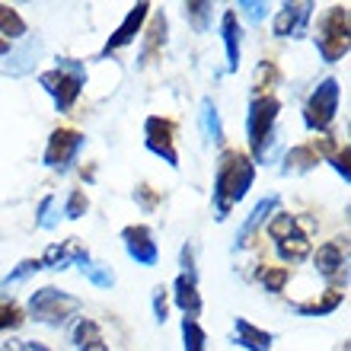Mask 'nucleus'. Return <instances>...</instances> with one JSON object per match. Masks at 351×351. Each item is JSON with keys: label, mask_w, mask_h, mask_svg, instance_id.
<instances>
[{"label": "nucleus", "mask_w": 351, "mask_h": 351, "mask_svg": "<svg viewBox=\"0 0 351 351\" xmlns=\"http://www.w3.org/2000/svg\"><path fill=\"white\" fill-rule=\"evenodd\" d=\"M256 182V163L240 150H227L217 163L214 176V208H217V221H227L233 204H240L246 192Z\"/></svg>", "instance_id": "obj_1"}, {"label": "nucleus", "mask_w": 351, "mask_h": 351, "mask_svg": "<svg viewBox=\"0 0 351 351\" xmlns=\"http://www.w3.org/2000/svg\"><path fill=\"white\" fill-rule=\"evenodd\" d=\"M84 84H86V64L77 61V58H61L58 67L38 74V86L55 99L58 112L74 109V102L80 99V93H84Z\"/></svg>", "instance_id": "obj_2"}, {"label": "nucleus", "mask_w": 351, "mask_h": 351, "mask_svg": "<svg viewBox=\"0 0 351 351\" xmlns=\"http://www.w3.org/2000/svg\"><path fill=\"white\" fill-rule=\"evenodd\" d=\"M278 112H281V102L265 93V96H256L246 112V138H250V147H252V163H265L268 160V147H271V134H275V121H278Z\"/></svg>", "instance_id": "obj_3"}, {"label": "nucleus", "mask_w": 351, "mask_h": 351, "mask_svg": "<svg viewBox=\"0 0 351 351\" xmlns=\"http://www.w3.org/2000/svg\"><path fill=\"white\" fill-rule=\"evenodd\" d=\"M268 237L275 240V250L281 256V262H304L310 252H313V243L306 237L300 227H297V217L294 214H285V211H275L271 214V223H268Z\"/></svg>", "instance_id": "obj_4"}, {"label": "nucleus", "mask_w": 351, "mask_h": 351, "mask_svg": "<svg viewBox=\"0 0 351 351\" xmlns=\"http://www.w3.org/2000/svg\"><path fill=\"white\" fill-rule=\"evenodd\" d=\"M80 310V300L67 291H58V287H38L36 294L29 297V313L36 323L45 326H61L67 323V316H74Z\"/></svg>", "instance_id": "obj_5"}, {"label": "nucleus", "mask_w": 351, "mask_h": 351, "mask_svg": "<svg viewBox=\"0 0 351 351\" xmlns=\"http://www.w3.org/2000/svg\"><path fill=\"white\" fill-rule=\"evenodd\" d=\"M339 93H342V86H339L335 77L319 80V86L310 93V99H306V106H304V125L306 128L310 131H326L329 125H332L335 112H339Z\"/></svg>", "instance_id": "obj_6"}, {"label": "nucleus", "mask_w": 351, "mask_h": 351, "mask_svg": "<svg viewBox=\"0 0 351 351\" xmlns=\"http://www.w3.org/2000/svg\"><path fill=\"white\" fill-rule=\"evenodd\" d=\"M316 48L323 61H342L348 55V7H332L319 23V36H316Z\"/></svg>", "instance_id": "obj_7"}, {"label": "nucleus", "mask_w": 351, "mask_h": 351, "mask_svg": "<svg viewBox=\"0 0 351 351\" xmlns=\"http://www.w3.org/2000/svg\"><path fill=\"white\" fill-rule=\"evenodd\" d=\"M84 144H86V138L80 134V131H74V128H55V131H51V138H48V147H45L42 163H45L48 169L64 173V169H71V163L77 160V154L84 150Z\"/></svg>", "instance_id": "obj_8"}, {"label": "nucleus", "mask_w": 351, "mask_h": 351, "mask_svg": "<svg viewBox=\"0 0 351 351\" xmlns=\"http://www.w3.org/2000/svg\"><path fill=\"white\" fill-rule=\"evenodd\" d=\"M144 147L150 154H157L160 160H167L173 169H179V154H176V125L169 119L150 115L144 121Z\"/></svg>", "instance_id": "obj_9"}, {"label": "nucleus", "mask_w": 351, "mask_h": 351, "mask_svg": "<svg viewBox=\"0 0 351 351\" xmlns=\"http://www.w3.org/2000/svg\"><path fill=\"white\" fill-rule=\"evenodd\" d=\"M310 16H313V3L304 0V3H281V10L271 19V32L275 38H300L310 26Z\"/></svg>", "instance_id": "obj_10"}, {"label": "nucleus", "mask_w": 351, "mask_h": 351, "mask_svg": "<svg viewBox=\"0 0 351 351\" xmlns=\"http://www.w3.org/2000/svg\"><path fill=\"white\" fill-rule=\"evenodd\" d=\"M121 243H125V252H128L138 265L154 268L160 262L157 240H154L150 227H144V223H131V227H125V230H121Z\"/></svg>", "instance_id": "obj_11"}, {"label": "nucleus", "mask_w": 351, "mask_h": 351, "mask_svg": "<svg viewBox=\"0 0 351 351\" xmlns=\"http://www.w3.org/2000/svg\"><path fill=\"white\" fill-rule=\"evenodd\" d=\"M150 3H134V7L128 10V16L121 19V26L112 32L109 38H106V45H102V51L99 55L102 58H109L112 51H119V48H125V45H131L134 38H138V32L144 29V23L150 19Z\"/></svg>", "instance_id": "obj_12"}, {"label": "nucleus", "mask_w": 351, "mask_h": 351, "mask_svg": "<svg viewBox=\"0 0 351 351\" xmlns=\"http://www.w3.org/2000/svg\"><path fill=\"white\" fill-rule=\"evenodd\" d=\"M173 300L185 313V319H198L202 313V294H198V275H179L173 281Z\"/></svg>", "instance_id": "obj_13"}, {"label": "nucleus", "mask_w": 351, "mask_h": 351, "mask_svg": "<svg viewBox=\"0 0 351 351\" xmlns=\"http://www.w3.org/2000/svg\"><path fill=\"white\" fill-rule=\"evenodd\" d=\"M221 38L227 48V71L237 74L240 71V55H243V38H240V16L237 10H223L221 16Z\"/></svg>", "instance_id": "obj_14"}, {"label": "nucleus", "mask_w": 351, "mask_h": 351, "mask_svg": "<svg viewBox=\"0 0 351 351\" xmlns=\"http://www.w3.org/2000/svg\"><path fill=\"white\" fill-rule=\"evenodd\" d=\"M278 204H281V198H278V195H268V198H262V202L256 204L250 214H246V221H243L240 233H237V246H250L252 237H256V230H259L262 223H265L268 217L278 211Z\"/></svg>", "instance_id": "obj_15"}, {"label": "nucleus", "mask_w": 351, "mask_h": 351, "mask_svg": "<svg viewBox=\"0 0 351 351\" xmlns=\"http://www.w3.org/2000/svg\"><path fill=\"white\" fill-rule=\"evenodd\" d=\"M313 265L323 278H345V250L339 243H323L313 252Z\"/></svg>", "instance_id": "obj_16"}, {"label": "nucleus", "mask_w": 351, "mask_h": 351, "mask_svg": "<svg viewBox=\"0 0 351 351\" xmlns=\"http://www.w3.org/2000/svg\"><path fill=\"white\" fill-rule=\"evenodd\" d=\"M167 42V13H150V26L144 32V51H141V64H150L160 55V48Z\"/></svg>", "instance_id": "obj_17"}, {"label": "nucleus", "mask_w": 351, "mask_h": 351, "mask_svg": "<svg viewBox=\"0 0 351 351\" xmlns=\"http://www.w3.org/2000/svg\"><path fill=\"white\" fill-rule=\"evenodd\" d=\"M71 342H74L77 351H109V345H106V339H102V332H99V323H96V319H86V316L74 326Z\"/></svg>", "instance_id": "obj_18"}, {"label": "nucleus", "mask_w": 351, "mask_h": 351, "mask_svg": "<svg viewBox=\"0 0 351 351\" xmlns=\"http://www.w3.org/2000/svg\"><path fill=\"white\" fill-rule=\"evenodd\" d=\"M345 300V291L342 287H329L323 291V297H316V300H304V304H294V310L300 316H329L332 310H339Z\"/></svg>", "instance_id": "obj_19"}, {"label": "nucleus", "mask_w": 351, "mask_h": 351, "mask_svg": "<svg viewBox=\"0 0 351 351\" xmlns=\"http://www.w3.org/2000/svg\"><path fill=\"white\" fill-rule=\"evenodd\" d=\"M271 332H265V329H259L256 323H250V319H237V345L246 351H271Z\"/></svg>", "instance_id": "obj_20"}, {"label": "nucleus", "mask_w": 351, "mask_h": 351, "mask_svg": "<svg viewBox=\"0 0 351 351\" xmlns=\"http://www.w3.org/2000/svg\"><path fill=\"white\" fill-rule=\"evenodd\" d=\"M316 163H319V154H316L310 144H300V147H291V150H287L281 173H285V176H300V173H310Z\"/></svg>", "instance_id": "obj_21"}, {"label": "nucleus", "mask_w": 351, "mask_h": 351, "mask_svg": "<svg viewBox=\"0 0 351 351\" xmlns=\"http://www.w3.org/2000/svg\"><path fill=\"white\" fill-rule=\"evenodd\" d=\"M202 131H204V138L214 141V144H221V141H223L221 115H217V106H214V99H208V96L202 99Z\"/></svg>", "instance_id": "obj_22"}, {"label": "nucleus", "mask_w": 351, "mask_h": 351, "mask_svg": "<svg viewBox=\"0 0 351 351\" xmlns=\"http://www.w3.org/2000/svg\"><path fill=\"white\" fill-rule=\"evenodd\" d=\"M26 36V19L19 16L13 7L0 3V38H23Z\"/></svg>", "instance_id": "obj_23"}, {"label": "nucleus", "mask_w": 351, "mask_h": 351, "mask_svg": "<svg viewBox=\"0 0 351 351\" xmlns=\"http://www.w3.org/2000/svg\"><path fill=\"white\" fill-rule=\"evenodd\" d=\"M182 348L185 351H208V335L198 319H182Z\"/></svg>", "instance_id": "obj_24"}, {"label": "nucleus", "mask_w": 351, "mask_h": 351, "mask_svg": "<svg viewBox=\"0 0 351 351\" xmlns=\"http://www.w3.org/2000/svg\"><path fill=\"white\" fill-rule=\"evenodd\" d=\"M211 16H214V3H204V0L202 3H185V19L192 23L195 32H204Z\"/></svg>", "instance_id": "obj_25"}, {"label": "nucleus", "mask_w": 351, "mask_h": 351, "mask_svg": "<svg viewBox=\"0 0 351 351\" xmlns=\"http://www.w3.org/2000/svg\"><path fill=\"white\" fill-rule=\"evenodd\" d=\"M287 278H291V271H287L285 265H271V268H262L259 271V281L265 291H271V294H281L287 285Z\"/></svg>", "instance_id": "obj_26"}, {"label": "nucleus", "mask_w": 351, "mask_h": 351, "mask_svg": "<svg viewBox=\"0 0 351 351\" xmlns=\"http://www.w3.org/2000/svg\"><path fill=\"white\" fill-rule=\"evenodd\" d=\"M80 271H84V275L90 278L96 287H112V285H115V275H112V271H106L99 262H93V259H86L84 265H80Z\"/></svg>", "instance_id": "obj_27"}, {"label": "nucleus", "mask_w": 351, "mask_h": 351, "mask_svg": "<svg viewBox=\"0 0 351 351\" xmlns=\"http://www.w3.org/2000/svg\"><path fill=\"white\" fill-rule=\"evenodd\" d=\"M86 208H90V202H86V195L80 192V189H74V192L64 198V217L67 221H80L86 214Z\"/></svg>", "instance_id": "obj_28"}, {"label": "nucleus", "mask_w": 351, "mask_h": 351, "mask_svg": "<svg viewBox=\"0 0 351 351\" xmlns=\"http://www.w3.org/2000/svg\"><path fill=\"white\" fill-rule=\"evenodd\" d=\"M23 326V310H19L13 300H0V332L3 329H19Z\"/></svg>", "instance_id": "obj_29"}, {"label": "nucleus", "mask_w": 351, "mask_h": 351, "mask_svg": "<svg viewBox=\"0 0 351 351\" xmlns=\"http://www.w3.org/2000/svg\"><path fill=\"white\" fill-rule=\"evenodd\" d=\"M36 271H42V262H38V259H23L7 278H3V285H16V281H23V278H29V275H36Z\"/></svg>", "instance_id": "obj_30"}, {"label": "nucleus", "mask_w": 351, "mask_h": 351, "mask_svg": "<svg viewBox=\"0 0 351 351\" xmlns=\"http://www.w3.org/2000/svg\"><path fill=\"white\" fill-rule=\"evenodd\" d=\"M55 195H45V198H42V204H38V214H36V227H42V230H51V227H55V217H51V208H55Z\"/></svg>", "instance_id": "obj_31"}, {"label": "nucleus", "mask_w": 351, "mask_h": 351, "mask_svg": "<svg viewBox=\"0 0 351 351\" xmlns=\"http://www.w3.org/2000/svg\"><path fill=\"white\" fill-rule=\"evenodd\" d=\"M167 313H169L167 287L157 285V287H154V319H157V323H167Z\"/></svg>", "instance_id": "obj_32"}, {"label": "nucleus", "mask_w": 351, "mask_h": 351, "mask_svg": "<svg viewBox=\"0 0 351 351\" xmlns=\"http://www.w3.org/2000/svg\"><path fill=\"white\" fill-rule=\"evenodd\" d=\"M271 80H275V64H271V61H262V64L256 67V84H252L256 86V93L262 96V90H265Z\"/></svg>", "instance_id": "obj_33"}, {"label": "nucleus", "mask_w": 351, "mask_h": 351, "mask_svg": "<svg viewBox=\"0 0 351 351\" xmlns=\"http://www.w3.org/2000/svg\"><path fill=\"white\" fill-rule=\"evenodd\" d=\"M329 163H332V169H335V173L342 176V182H348V179H351V169H348V147L335 150L332 157H329Z\"/></svg>", "instance_id": "obj_34"}, {"label": "nucleus", "mask_w": 351, "mask_h": 351, "mask_svg": "<svg viewBox=\"0 0 351 351\" xmlns=\"http://www.w3.org/2000/svg\"><path fill=\"white\" fill-rule=\"evenodd\" d=\"M134 198L141 202V208H144V211H154V208H157V202H160V195L154 192L150 185H138V192H134Z\"/></svg>", "instance_id": "obj_35"}, {"label": "nucleus", "mask_w": 351, "mask_h": 351, "mask_svg": "<svg viewBox=\"0 0 351 351\" xmlns=\"http://www.w3.org/2000/svg\"><path fill=\"white\" fill-rule=\"evenodd\" d=\"M237 10H243V13H246V16H250V19H262V16H265V3H240V7H237Z\"/></svg>", "instance_id": "obj_36"}, {"label": "nucleus", "mask_w": 351, "mask_h": 351, "mask_svg": "<svg viewBox=\"0 0 351 351\" xmlns=\"http://www.w3.org/2000/svg\"><path fill=\"white\" fill-rule=\"evenodd\" d=\"M19 348L23 351H51L48 345H42V342H19Z\"/></svg>", "instance_id": "obj_37"}, {"label": "nucleus", "mask_w": 351, "mask_h": 351, "mask_svg": "<svg viewBox=\"0 0 351 351\" xmlns=\"http://www.w3.org/2000/svg\"><path fill=\"white\" fill-rule=\"evenodd\" d=\"M0 351H23V348H19V342H7V345H3V348H0Z\"/></svg>", "instance_id": "obj_38"}, {"label": "nucleus", "mask_w": 351, "mask_h": 351, "mask_svg": "<svg viewBox=\"0 0 351 351\" xmlns=\"http://www.w3.org/2000/svg\"><path fill=\"white\" fill-rule=\"evenodd\" d=\"M7 51H10V42L7 38H0V55H7Z\"/></svg>", "instance_id": "obj_39"}]
</instances>
